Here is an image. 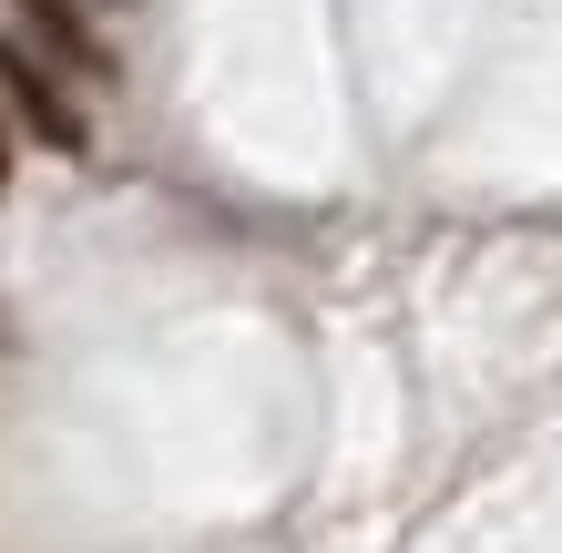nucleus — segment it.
<instances>
[{
	"instance_id": "f257e3e1",
	"label": "nucleus",
	"mask_w": 562,
	"mask_h": 553,
	"mask_svg": "<svg viewBox=\"0 0 562 553\" xmlns=\"http://www.w3.org/2000/svg\"><path fill=\"white\" fill-rule=\"evenodd\" d=\"M0 103H11V113L31 123V134L52 144V154H92V123H82V103L52 82V62L31 52V42H11V31H0Z\"/></svg>"
},
{
	"instance_id": "f03ea898",
	"label": "nucleus",
	"mask_w": 562,
	"mask_h": 553,
	"mask_svg": "<svg viewBox=\"0 0 562 553\" xmlns=\"http://www.w3.org/2000/svg\"><path fill=\"white\" fill-rule=\"evenodd\" d=\"M21 31H31V52H52L61 73H92V82H113V52H103V31H92L72 0H11Z\"/></svg>"
},
{
	"instance_id": "7ed1b4c3",
	"label": "nucleus",
	"mask_w": 562,
	"mask_h": 553,
	"mask_svg": "<svg viewBox=\"0 0 562 553\" xmlns=\"http://www.w3.org/2000/svg\"><path fill=\"white\" fill-rule=\"evenodd\" d=\"M0 195H11V134H0Z\"/></svg>"
}]
</instances>
